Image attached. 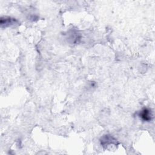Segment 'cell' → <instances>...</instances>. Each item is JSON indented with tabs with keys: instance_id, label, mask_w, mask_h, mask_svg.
Listing matches in <instances>:
<instances>
[{
	"instance_id": "cell-1",
	"label": "cell",
	"mask_w": 155,
	"mask_h": 155,
	"mask_svg": "<svg viewBox=\"0 0 155 155\" xmlns=\"http://www.w3.org/2000/svg\"><path fill=\"white\" fill-rule=\"evenodd\" d=\"M139 116L142 119V120L145 121H150L151 120V117H152L151 111H150V110L147 108H145L142 110L140 111Z\"/></svg>"
}]
</instances>
